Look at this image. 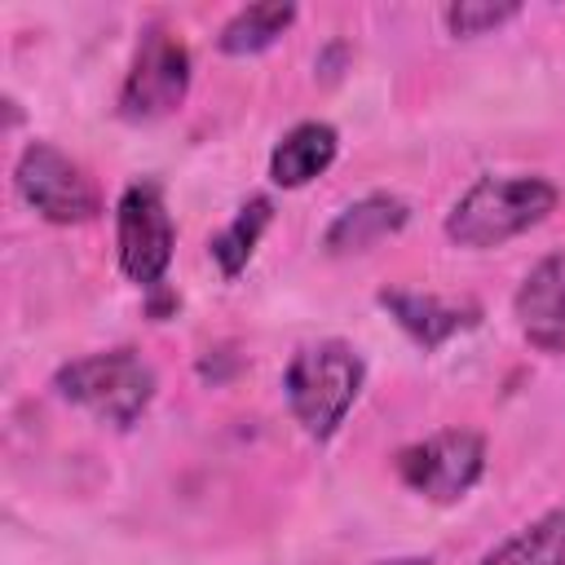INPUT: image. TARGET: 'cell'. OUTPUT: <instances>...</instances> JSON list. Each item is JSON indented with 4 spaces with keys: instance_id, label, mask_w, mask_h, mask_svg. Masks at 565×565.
<instances>
[{
    "instance_id": "cell-2",
    "label": "cell",
    "mask_w": 565,
    "mask_h": 565,
    "mask_svg": "<svg viewBox=\"0 0 565 565\" xmlns=\"http://www.w3.org/2000/svg\"><path fill=\"white\" fill-rule=\"evenodd\" d=\"M362 380H366V362L353 344L344 340H318V344H305L291 362H287V375H282V388H287V406L296 415V424L327 441L349 406L358 402L362 393Z\"/></svg>"
},
{
    "instance_id": "cell-16",
    "label": "cell",
    "mask_w": 565,
    "mask_h": 565,
    "mask_svg": "<svg viewBox=\"0 0 565 565\" xmlns=\"http://www.w3.org/2000/svg\"><path fill=\"white\" fill-rule=\"evenodd\" d=\"M375 565H433L428 556H402V561H375Z\"/></svg>"
},
{
    "instance_id": "cell-4",
    "label": "cell",
    "mask_w": 565,
    "mask_h": 565,
    "mask_svg": "<svg viewBox=\"0 0 565 565\" xmlns=\"http://www.w3.org/2000/svg\"><path fill=\"white\" fill-rule=\"evenodd\" d=\"M13 185H18L22 203L35 207L53 225H84L102 212V199H97V185L88 181V172L49 141L22 146V154L13 163Z\"/></svg>"
},
{
    "instance_id": "cell-6",
    "label": "cell",
    "mask_w": 565,
    "mask_h": 565,
    "mask_svg": "<svg viewBox=\"0 0 565 565\" xmlns=\"http://www.w3.org/2000/svg\"><path fill=\"white\" fill-rule=\"evenodd\" d=\"M115 243H119V269L137 287H154L172 265V216L163 203L159 181H132L119 194L115 207Z\"/></svg>"
},
{
    "instance_id": "cell-3",
    "label": "cell",
    "mask_w": 565,
    "mask_h": 565,
    "mask_svg": "<svg viewBox=\"0 0 565 565\" xmlns=\"http://www.w3.org/2000/svg\"><path fill=\"white\" fill-rule=\"evenodd\" d=\"M53 388L66 402L84 406L88 415H97L102 424L128 428L154 402L159 375L137 349H106V353H88V358L66 362L53 375Z\"/></svg>"
},
{
    "instance_id": "cell-10",
    "label": "cell",
    "mask_w": 565,
    "mask_h": 565,
    "mask_svg": "<svg viewBox=\"0 0 565 565\" xmlns=\"http://www.w3.org/2000/svg\"><path fill=\"white\" fill-rule=\"evenodd\" d=\"M335 150H340L335 128L322 124V119H305V124H296V128L274 146V154H269V177H274V185H282V190H300V185H309L313 177H322V172L331 168Z\"/></svg>"
},
{
    "instance_id": "cell-14",
    "label": "cell",
    "mask_w": 565,
    "mask_h": 565,
    "mask_svg": "<svg viewBox=\"0 0 565 565\" xmlns=\"http://www.w3.org/2000/svg\"><path fill=\"white\" fill-rule=\"evenodd\" d=\"M269 221H274V203H269L265 194H256V199H247V203L238 207V216L212 238V256H216V265H221L225 278H234V274L252 260V252H256L260 234L269 230Z\"/></svg>"
},
{
    "instance_id": "cell-13",
    "label": "cell",
    "mask_w": 565,
    "mask_h": 565,
    "mask_svg": "<svg viewBox=\"0 0 565 565\" xmlns=\"http://www.w3.org/2000/svg\"><path fill=\"white\" fill-rule=\"evenodd\" d=\"M291 22H296V4H278V0H269V4H247V9H238V13L221 26L216 44H221V53H234V57L260 53V49H269Z\"/></svg>"
},
{
    "instance_id": "cell-5",
    "label": "cell",
    "mask_w": 565,
    "mask_h": 565,
    "mask_svg": "<svg viewBox=\"0 0 565 565\" xmlns=\"http://www.w3.org/2000/svg\"><path fill=\"white\" fill-rule=\"evenodd\" d=\"M190 93V49L168 26H146L137 57L119 88V115L132 124H150L172 115Z\"/></svg>"
},
{
    "instance_id": "cell-12",
    "label": "cell",
    "mask_w": 565,
    "mask_h": 565,
    "mask_svg": "<svg viewBox=\"0 0 565 565\" xmlns=\"http://www.w3.org/2000/svg\"><path fill=\"white\" fill-rule=\"evenodd\" d=\"M477 565H565V508H552L490 547Z\"/></svg>"
},
{
    "instance_id": "cell-15",
    "label": "cell",
    "mask_w": 565,
    "mask_h": 565,
    "mask_svg": "<svg viewBox=\"0 0 565 565\" xmlns=\"http://www.w3.org/2000/svg\"><path fill=\"white\" fill-rule=\"evenodd\" d=\"M521 13V4L516 0H459V4H450L446 9V26L455 31V35H486V31H494V26H503L508 18H516Z\"/></svg>"
},
{
    "instance_id": "cell-1",
    "label": "cell",
    "mask_w": 565,
    "mask_h": 565,
    "mask_svg": "<svg viewBox=\"0 0 565 565\" xmlns=\"http://www.w3.org/2000/svg\"><path fill=\"white\" fill-rule=\"evenodd\" d=\"M556 207V185L543 177H481L446 212V238L459 247H499Z\"/></svg>"
},
{
    "instance_id": "cell-8",
    "label": "cell",
    "mask_w": 565,
    "mask_h": 565,
    "mask_svg": "<svg viewBox=\"0 0 565 565\" xmlns=\"http://www.w3.org/2000/svg\"><path fill=\"white\" fill-rule=\"evenodd\" d=\"M512 309H516V322L530 344H539L547 353L561 349V340H565V247L543 256L525 274V282L512 296Z\"/></svg>"
},
{
    "instance_id": "cell-7",
    "label": "cell",
    "mask_w": 565,
    "mask_h": 565,
    "mask_svg": "<svg viewBox=\"0 0 565 565\" xmlns=\"http://www.w3.org/2000/svg\"><path fill=\"white\" fill-rule=\"evenodd\" d=\"M481 472H486V441L472 428H441L397 455V477L433 503L463 499Z\"/></svg>"
},
{
    "instance_id": "cell-9",
    "label": "cell",
    "mask_w": 565,
    "mask_h": 565,
    "mask_svg": "<svg viewBox=\"0 0 565 565\" xmlns=\"http://www.w3.org/2000/svg\"><path fill=\"white\" fill-rule=\"evenodd\" d=\"M380 305L424 349H437L441 340H450L455 331H468L481 318V309L472 300H441L428 291H380Z\"/></svg>"
},
{
    "instance_id": "cell-11",
    "label": "cell",
    "mask_w": 565,
    "mask_h": 565,
    "mask_svg": "<svg viewBox=\"0 0 565 565\" xmlns=\"http://www.w3.org/2000/svg\"><path fill=\"white\" fill-rule=\"evenodd\" d=\"M406 203L397 194H366L358 203H349L331 225H327V252L331 256H349V252H366L380 238L397 234L406 225Z\"/></svg>"
}]
</instances>
